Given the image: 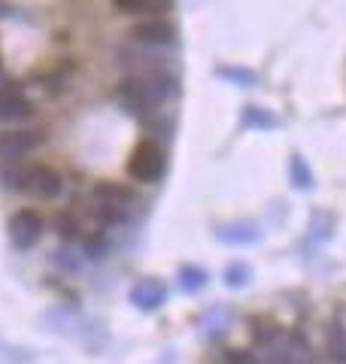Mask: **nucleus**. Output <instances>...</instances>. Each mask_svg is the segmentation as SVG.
<instances>
[{
    "instance_id": "423d86ee",
    "label": "nucleus",
    "mask_w": 346,
    "mask_h": 364,
    "mask_svg": "<svg viewBox=\"0 0 346 364\" xmlns=\"http://www.w3.org/2000/svg\"><path fill=\"white\" fill-rule=\"evenodd\" d=\"M91 198H95V203L103 213H128L134 207L131 188H125L122 182H98Z\"/></svg>"
},
{
    "instance_id": "20e7f679",
    "label": "nucleus",
    "mask_w": 346,
    "mask_h": 364,
    "mask_svg": "<svg viewBox=\"0 0 346 364\" xmlns=\"http://www.w3.org/2000/svg\"><path fill=\"white\" fill-rule=\"evenodd\" d=\"M43 237V215L37 210H19L9 219V240L19 249H31L37 246Z\"/></svg>"
},
{
    "instance_id": "f03ea898",
    "label": "nucleus",
    "mask_w": 346,
    "mask_h": 364,
    "mask_svg": "<svg viewBox=\"0 0 346 364\" xmlns=\"http://www.w3.org/2000/svg\"><path fill=\"white\" fill-rule=\"evenodd\" d=\"M128 173H131V179L146 182V186L158 182V176L164 173V152H161V146L152 140L137 143L128 158Z\"/></svg>"
},
{
    "instance_id": "6e6552de",
    "label": "nucleus",
    "mask_w": 346,
    "mask_h": 364,
    "mask_svg": "<svg viewBox=\"0 0 346 364\" xmlns=\"http://www.w3.org/2000/svg\"><path fill=\"white\" fill-rule=\"evenodd\" d=\"M131 301L140 304L143 310H155V306H161V301H164V289H161L158 282H140V286L131 291Z\"/></svg>"
},
{
    "instance_id": "9b49d317",
    "label": "nucleus",
    "mask_w": 346,
    "mask_h": 364,
    "mask_svg": "<svg viewBox=\"0 0 346 364\" xmlns=\"http://www.w3.org/2000/svg\"><path fill=\"white\" fill-rule=\"evenodd\" d=\"M292 170H295V186L298 188H310V173H307V167H301V158H295L292 161Z\"/></svg>"
},
{
    "instance_id": "7ed1b4c3",
    "label": "nucleus",
    "mask_w": 346,
    "mask_h": 364,
    "mask_svg": "<svg viewBox=\"0 0 346 364\" xmlns=\"http://www.w3.org/2000/svg\"><path fill=\"white\" fill-rule=\"evenodd\" d=\"M43 143L40 131L28 128H9L0 131V164H19L25 155H31Z\"/></svg>"
},
{
    "instance_id": "1a4fd4ad",
    "label": "nucleus",
    "mask_w": 346,
    "mask_h": 364,
    "mask_svg": "<svg viewBox=\"0 0 346 364\" xmlns=\"http://www.w3.org/2000/svg\"><path fill=\"white\" fill-rule=\"evenodd\" d=\"M328 355L334 364H346V325L334 322L328 328Z\"/></svg>"
},
{
    "instance_id": "39448f33",
    "label": "nucleus",
    "mask_w": 346,
    "mask_h": 364,
    "mask_svg": "<svg viewBox=\"0 0 346 364\" xmlns=\"http://www.w3.org/2000/svg\"><path fill=\"white\" fill-rule=\"evenodd\" d=\"M31 112H33L31 97L19 85H13V82L0 85V122H13L16 124V122L31 119Z\"/></svg>"
},
{
    "instance_id": "0eeeda50",
    "label": "nucleus",
    "mask_w": 346,
    "mask_h": 364,
    "mask_svg": "<svg viewBox=\"0 0 346 364\" xmlns=\"http://www.w3.org/2000/svg\"><path fill=\"white\" fill-rule=\"evenodd\" d=\"M131 40L140 43V46H149V49H158V46H170L173 43V25L167 21H143V25L131 28Z\"/></svg>"
},
{
    "instance_id": "f257e3e1",
    "label": "nucleus",
    "mask_w": 346,
    "mask_h": 364,
    "mask_svg": "<svg viewBox=\"0 0 346 364\" xmlns=\"http://www.w3.org/2000/svg\"><path fill=\"white\" fill-rule=\"evenodd\" d=\"M16 188L40 200H55L64 191V176L49 164H33L25 170H16Z\"/></svg>"
},
{
    "instance_id": "9d476101",
    "label": "nucleus",
    "mask_w": 346,
    "mask_h": 364,
    "mask_svg": "<svg viewBox=\"0 0 346 364\" xmlns=\"http://www.w3.org/2000/svg\"><path fill=\"white\" fill-rule=\"evenodd\" d=\"M158 0H115V6L125 9V13H143V9L155 6Z\"/></svg>"
}]
</instances>
